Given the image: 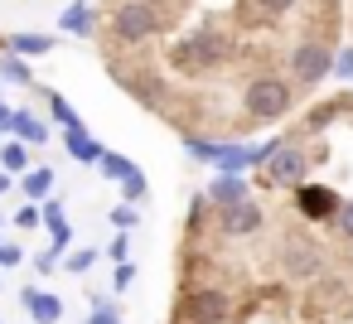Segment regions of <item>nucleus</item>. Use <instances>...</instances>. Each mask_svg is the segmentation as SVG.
Segmentation results:
<instances>
[{
    "label": "nucleus",
    "instance_id": "15",
    "mask_svg": "<svg viewBox=\"0 0 353 324\" xmlns=\"http://www.w3.org/2000/svg\"><path fill=\"white\" fill-rule=\"evenodd\" d=\"M97 170H102L112 184H126V179H136V174H141V165H136V160H126V155H117V150H107Z\"/></svg>",
    "mask_w": 353,
    "mask_h": 324
},
{
    "label": "nucleus",
    "instance_id": "27",
    "mask_svg": "<svg viewBox=\"0 0 353 324\" xmlns=\"http://www.w3.org/2000/svg\"><path fill=\"white\" fill-rule=\"evenodd\" d=\"M107 256H112L117 266H121V261L131 256V242H126V232H117V237H112V247H107Z\"/></svg>",
    "mask_w": 353,
    "mask_h": 324
},
{
    "label": "nucleus",
    "instance_id": "32",
    "mask_svg": "<svg viewBox=\"0 0 353 324\" xmlns=\"http://www.w3.org/2000/svg\"><path fill=\"white\" fill-rule=\"evenodd\" d=\"M10 184H15V174H6V170H0V194H10Z\"/></svg>",
    "mask_w": 353,
    "mask_h": 324
},
{
    "label": "nucleus",
    "instance_id": "12",
    "mask_svg": "<svg viewBox=\"0 0 353 324\" xmlns=\"http://www.w3.org/2000/svg\"><path fill=\"white\" fill-rule=\"evenodd\" d=\"M39 213H44V227H49V237H54V252H63V247L73 242V227H68V213H63V203H59V199H44V203H39Z\"/></svg>",
    "mask_w": 353,
    "mask_h": 324
},
{
    "label": "nucleus",
    "instance_id": "14",
    "mask_svg": "<svg viewBox=\"0 0 353 324\" xmlns=\"http://www.w3.org/2000/svg\"><path fill=\"white\" fill-rule=\"evenodd\" d=\"M10 131H15V141H25V145H44V141H49V121L34 117V112H15Z\"/></svg>",
    "mask_w": 353,
    "mask_h": 324
},
{
    "label": "nucleus",
    "instance_id": "1",
    "mask_svg": "<svg viewBox=\"0 0 353 324\" xmlns=\"http://www.w3.org/2000/svg\"><path fill=\"white\" fill-rule=\"evenodd\" d=\"M343 0H170L155 10V39L107 59V73L150 112L199 136V126H242V92L256 78H290L300 44L339 49Z\"/></svg>",
    "mask_w": 353,
    "mask_h": 324
},
{
    "label": "nucleus",
    "instance_id": "9",
    "mask_svg": "<svg viewBox=\"0 0 353 324\" xmlns=\"http://www.w3.org/2000/svg\"><path fill=\"white\" fill-rule=\"evenodd\" d=\"M203 194H208V203H213L218 213H223V208H237V203H247V199H252V194H247V179H242V174H213Z\"/></svg>",
    "mask_w": 353,
    "mask_h": 324
},
{
    "label": "nucleus",
    "instance_id": "29",
    "mask_svg": "<svg viewBox=\"0 0 353 324\" xmlns=\"http://www.w3.org/2000/svg\"><path fill=\"white\" fill-rule=\"evenodd\" d=\"M131 281H136V266H131V261H121V266H117V276H112V285H117V290H126Z\"/></svg>",
    "mask_w": 353,
    "mask_h": 324
},
{
    "label": "nucleus",
    "instance_id": "4",
    "mask_svg": "<svg viewBox=\"0 0 353 324\" xmlns=\"http://www.w3.org/2000/svg\"><path fill=\"white\" fill-rule=\"evenodd\" d=\"M232 295L218 285H189L179 295V324H228Z\"/></svg>",
    "mask_w": 353,
    "mask_h": 324
},
{
    "label": "nucleus",
    "instance_id": "22",
    "mask_svg": "<svg viewBox=\"0 0 353 324\" xmlns=\"http://www.w3.org/2000/svg\"><path fill=\"white\" fill-rule=\"evenodd\" d=\"M145 199H150V179L145 174H136V179L121 184V203H145Z\"/></svg>",
    "mask_w": 353,
    "mask_h": 324
},
{
    "label": "nucleus",
    "instance_id": "16",
    "mask_svg": "<svg viewBox=\"0 0 353 324\" xmlns=\"http://www.w3.org/2000/svg\"><path fill=\"white\" fill-rule=\"evenodd\" d=\"M10 54L39 59V54H54V39H49V34H10Z\"/></svg>",
    "mask_w": 353,
    "mask_h": 324
},
{
    "label": "nucleus",
    "instance_id": "24",
    "mask_svg": "<svg viewBox=\"0 0 353 324\" xmlns=\"http://www.w3.org/2000/svg\"><path fill=\"white\" fill-rule=\"evenodd\" d=\"M39 223H44V213H39V203H25V208L15 213V227H20V232H34Z\"/></svg>",
    "mask_w": 353,
    "mask_h": 324
},
{
    "label": "nucleus",
    "instance_id": "8",
    "mask_svg": "<svg viewBox=\"0 0 353 324\" xmlns=\"http://www.w3.org/2000/svg\"><path fill=\"white\" fill-rule=\"evenodd\" d=\"M20 305H25L30 324H59V319H63V300L49 295V290H39V285H25V290H20Z\"/></svg>",
    "mask_w": 353,
    "mask_h": 324
},
{
    "label": "nucleus",
    "instance_id": "23",
    "mask_svg": "<svg viewBox=\"0 0 353 324\" xmlns=\"http://www.w3.org/2000/svg\"><path fill=\"white\" fill-rule=\"evenodd\" d=\"M112 223H117V232H131V227L141 223V213H136V203H117V208H112Z\"/></svg>",
    "mask_w": 353,
    "mask_h": 324
},
{
    "label": "nucleus",
    "instance_id": "13",
    "mask_svg": "<svg viewBox=\"0 0 353 324\" xmlns=\"http://www.w3.org/2000/svg\"><path fill=\"white\" fill-rule=\"evenodd\" d=\"M20 189H25V199H30V203H44V199H54V170H49V165H34V170H25V174H20Z\"/></svg>",
    "mask_w": 353,
    "mask_h": 324
},
{
    "label": "nucleus",
    "instance_id": "17",
    "mask_svg": "<svg viewBox=\"0 0 353 324\" xmlns=\"http://www.w3.org/2000/svg\"><path fill=\"white\" fill-rule=\"evenodd\" d=\"M0 170H6V174H25V170H34L25 141H6V145H0Z\"/></svg>",
    "mask_w": 353,
    "mask_h": 324
},
{
    "label": "nucleus",
    "instance_id": "3",
    "mask_svg": "<svg viewBox=\"0 0 353 324\" xmlns=\"http://www.w3.org/2000/svg\"><path fill=\"white\" fill-rule=\"evenodd\" d=\"M266 189H300L305 179H310V155H305V145L300 141H290V136H281V145L261 160V174H256Z\"/></svg>",
    "mask_w": 353,
    "mask_h": 324
},
{
    "label": "nucleus",
    "instance_id": "2",
    "mask_svg": "<svg viewBox=\"0 0 353 324\" xmlns=\"http://www.w3.org/2000/svg\"><path fill=\"white\" fill-rule=\"evenodd\" d=\"M305 92L290 83V78H256L247 92H242V126H266V121H281L295 112Z\"/></svg>",
    "mask_w": 353,
    "mask_h": 324
},
{
    "label": "nucleus",
    "instance_id": "35",
    "mask_svg": "<svg viewBox=\"0 0 353 324\" xmlns=\"http://www.w3.org/2000/svg\"><path fill=\"white\" fill-rule=\"evenodd\" d=\"M0 324H6V319H0Z\"/></svg>",
    "mask_w": 353,
    "mask_h": 324
},
{
    "label": "nucleus",
    "instance_id": "5",
    "mask_svg": "<svg viewBox=\"0 0 353 324\" xmlns=\"http://www.w3.org/2000/svg\"><path fill=\"white\" fill-rule=\"evenodd\" d=\"M339 194H334V184H319V179H305L300 189H295V213L305 218V223H334V213H339Z\"/></svg>",
    "mask_w": 353,
    "mask_h": 324
},
{
    "label": "nucleus",
    "instance_id": "28",
    "mask_svg": "<svg viewBox=\"0 0 353 324\" xmlns=\"http://www.w3.org/2000/svg\"><path fill=\"white\" fill-rule=\"evenodd\" d=\"M334 73H339L343 83H353V44H348V49H343V54L334 59Z\"/></svg>",
    "mask_w": 353,
    "mask_h": 324
},
{
    "label": "nucleus",
    "instance_id": "10",
    "mask_svg": "<svg viewBox=\"0 0 353 324\" xmlns=\"http://www.w3.org/2000/svg\"><path fill=\"white\" fill-rule=\"evenodd\" d=\"M63 145H68V155H73L78 165H102V155H107V150H102V145H97V141L88 136L83 117H78L73 126H63Z\"/></svg>",
    "mask_w": 353,
    "mask_h": 324
},
{
    "label": "nucleus",
    "instance_id": "7",
    "mask_svg": "<svg viewBox=\"0 0 353 324\" xmlns=\"http://www.w3.org/2000/svg\"><path fill=\"white\" fill-rule=\"evenodd\" d=\"M261 223H266V208H261L256 199H247V203L218 213V232H223V237H252V232H261Z\"/></svg>",
    "mask_w": 353,
    "mask_h": 324
},
{
    "label": "nucleus",
    "instance_id": "31",
    "mask_svg": "<svg viewBox=\"0 0 353 324\" xmlns=\"http://www.w3.org/2000/svg\"><path fill=\"white\" fill-rule=\"evenodd\" d=\"M10 121H15V112H10L6 102H0V131H10Z\"/></svg>",
    "mask_w": 353,
    "mask_h": 324
},
{
    "label": "nucleus",
    "instance_id": "21",
    "mask_svg": "<svg viewBox=\"0 0 353 324\" xmlns=\"http://www.w3.org/2000/svg\"><path fill=\"white\" fill-rule=\"evenodd\" d=\"M97 256H102L97 247H78V252H68V261H63V266H68L73 276H83V271H92V266H97Z\"/></svg>",
    "mask_w": 353,
    "mask_h": 324
},
{
    "label": "nucleus",
    "instance_id": "25",
    "mask_svg": "<svg viewBox=\"0 0 353 324\" xmlns=\"http://www.w3.org/2000/svg\"><path fill=\"white\" fill-rule=\"evenodd\" d=\"M334 227H339V232L353 242V199H343V203H339V213H334Z\"/></svg>",
    "mask_w": 353,
    "mask_h": 324
},
{
    "label": "nucleus",
    "instance_id": "19",
    "mask_svg": "<svg viewBox=\"0 0 353 324\" xmlns=\"http://www.w3.org/2000/svg\"><path fill=\"white\" fill-rule=\"evenodd\" d=\"M88 324H126V319L117 314V305H112L107 295H92V314H88Z\"/></svg>",
    "mask_w": 353,
    "mask_h": 324
},
{
    "label": "nucleus",
    "instance_id": "20",
    "mask_svg": "<svg viewBox=\"0 0 353 324\" xmlns=\"http://www.w3.org/2000/svg\"><path fill=\"white\" fill-rule=\"evenodd\" d=\"M39 97L49 102V112H54V121H63V126H73V121H78V112H73V107H68V102H63L59 92H49V88H39Z\"/></svg>",
    "mask_w": 353,
    "mask_h": 324
},
{
    "label": "nucleus",
    "instance_id": "6",
    "mask_svg": "<svg viewBox=\"0 0 353 324\" xmlns=\"http://www.w3.org/2000/svg\"><path fill=\"white\" fill-rule=\"evenodd\" d=\"M281 261H285V271H290L295 281H314V276L324 271V247H319L314 237H285Z\"/></svg>",
    "mask_w": 353,
    "mask_h": 324
},
{
    "label": "nucleus",
    "instance_id": "26",
    "mask_svg": "<svg viewBox=\"0 0 353 324\" xmlns=\"http://www.w3.org/2000/svg\"><path fill=\"white\" fill-rule=\"evenodd\" d=\"M25 261V247L20 242H0V271H6V266H20Z\"/></svg>",
    "mask_w": 353,
    "mask_h": 324
},
{
    "label": "nucleus",
    "instance_id": "33",
    "mask_svg": "<svg viewBox=\"0 0 353 324\" xmlns=\"http://www.w3.org/2000/svg\"><path fill=\"white\" fill-rule=\"evenodd\" d=\"M0 49H10V39H0Z\"/></svg>",
    "mask_w": 353,
    "mask_h": 324
},
{
    "label": "nucleus",
    "instance_id": "18",
    "mask_svg": "<svg viewBox=\"0 0 353 324\" xmlns=\"http://www.w3.org/2000/svg\"><path fill=\"white\" fill-rule=\"evenodd\" d=\"M0 78H6V83H15V88H34V73L25 68V59H20V54L0 59Z\"/></svg>",
    "mask_w": 353,
    "mask_h": 324
},
{
    "label": "nucleus",
    "instance_id": "34",
    "mask_svg": "<svg viewBox=\"0 0 353 324\" xmlns=\"http://www.w3.org/2000/svg\"><path fill=\"white\" fill-rule=\"evenodd\" d=\"M0 232H6V218H0Z\"/></svg>",
    "mask_w": 353,
    "mask_h": 324
},
{
    "label": "nucleus",
    "instance_id": "11",
    "mask_svg": "<svg viewBox=\"0 0 353 324\" xmlns=\"http://www.w3.org/2000/svg\"><path fill=\"white\" fill-rule=\"evenodd\" d=\"M59 30L73 34V39H97V10L83 6V0H73V6L59 15Z\"/></svg>",
    "mask_w": 353,
    "mask_h": 324
},
{
    "label": "nucleus",
    "instance_id": "30",
    "mask_svg": "<svg viewBox=\"0 0 353 324\" xmlns=\"http://www.w3.org/2000/svg\"><path fill=\"white\" fill-rule=\"evenodd\" d=\"M54 266H59V256H54V252H44V256H34V271H39V276H44V271H54Z\"/></svg>",
    "mask_w": 353,
    "mask_h": 324
}]
</instances>
